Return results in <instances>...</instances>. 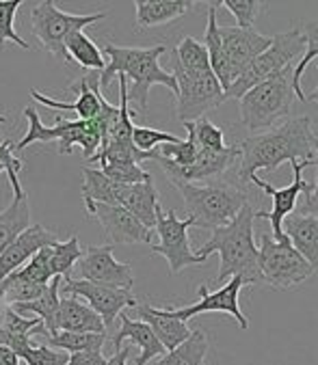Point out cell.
Returning a JSON list of instances; mask_svg holds the SVG:
<instances>
[{"instance_id":"50","label":"cell","mask_w":318,"mask_h":365,"mask_svg":"<svg viewBox=\"0 0 318 365\" xmlns=\"http://www.w3.org/2000/svg\"><path fill=\"white\" fill-rule=\"evenodd\" d=\"M0 173H5V167L3 165H0Z\"/></svg>"},{"instance_id":"46","label":"cell","mask_w":318,"mask_h":365,"mask_svg":"<svg viewBox=\"0 0 318 365\" xmlns=\"http://www.w3.org/2000/svg\"><path fill=\"white\" fill-rule=\"evenodd\" d=\"M130 350H132L130 346H124V348L115 350V354L111 359H106V365H126V361L130 356Z\"/></svg>"},{"instance_id":"21","label":"cell","mask_w":318,"mask_h":365,"mask_svg":"<svg viewBox=\"0 0 318 365\" xmlns=\"http://www.w3.org/2000/svg\"><path fill=\"white\" fill-rule=\"evenodd\" d=\"M282 232L290 240V245L297 249V253L316 272L318 270V218L292 212L284 218Z\"/></svg>"},{"instance_id":"31","label":"cell","mask_w":318,"mask_h":365,"mask_svg":"<svg viewBox=\"0 0 318 365\" xmlns=\"http://www.w3.org/2000/svg\"><path fill=\"white\" fill-rule=\"evenodd\" d=\"M83 199L94 203L119 205L126 184H117L109 180L100 169H83Z\"/></svg>"},{"instance_id":"42","label":"cell","mask_w":318,"mask_h":365,"mask_svg":"<svg viewBox=\"0 0 318 365\" xmlns=\"http://www.w3.org/2000/svg\"><path fill=\"white\" fill-rule=\"evenodd\" d=\"M195 128V140L199 145V150H210V152H219L225 148V136L223 130L219 125H214L210 119L202 117L197 121H193Z\"/></svg>"},{"instance_id":"11","label":"cell","mask_w":318,"mask_h":365,"mask_svg":"<svg viewBox=\"0 0 318 365\" xmlns=\"http://www.w3.org/2000/svg\"><path fill=\"white\" fill-rule=\"evenodd\" d=\"M258 251L264 283H269L275 289H292L314 274L312 266L297 253L290 240L275 242L271 234H264L262 247Z\"/></svg>"},{"instance_id":"36","label":"cell","mask_w":318,"mask_h":365,"mask_svg":"<svg viewBox=\"0 0 318 365\" xmlns=\"http://www.w3.org/2000/svg\"><path fill=\"white\" fill-rule=\"evenodd\" d=\"M83 257V247L76 236L65 242H56L50 251V272L52 277H69V270Z\"/></svg>"},{"instance_id":"38","label":"cell","mask_w":318,"mask_h":365,"mask_svg":"<svg viewBox=\"0 0 318 365\" xmlns=\"http://www.w3.org/2000/svg\"><path fill=\"white\" fill-rule=\"evenodd\" d=\"M50 251H52V247H46V249L37 251L14 274H18L20 279H26L31 283H37V285H48L50 279H52V272H50Z\"/></svg>"},{"instance_id":"44","label":"cell","mask_w":318,"mask_h":365,"mask_svg":"<svg viewBox=\"0 0 318 365\" xmlns=\"http://www.w3.org/2000/svg\"><path fill=\"white\" fill-rule=\"evenodd\" d=\"M314 150H316V158L309 163V167H316L318 169V136L314 134ZM299 214H307V216H316L318 218V171H316V180L314 184H309L305 190H303V201L299 205V210H294Z\"/></svg>"},{"instance_id":"28","label":"cell","mask_w":318,"mask_h":365,"mask_svg":"<svg viewBox=\"0 0 318 365\" xmlns=\"http://www.w3.org/2000/svg\"><path fill=\"white\" fill-rule=\"evenodd\" d=\"M61 283L63 277H52L50 283L46 285V289L41 292V297L33 303H22V305H14L11 309L20 316L33 314V318H39L44 322L46 333H54L56 331V316H59V303H61Z\"/></svg>"},{"instance_id":"33","label":"cell","mask_w":318,"mask_h":365,"mask_svg":"<svg viewBox=\"0 0 318 365\" xmlns=\"http://www.w3.org/2000/svg\"><path fill=\"white\" fill-rule=\"evenodd\" d=\"M46 335V346L54 350H63L67 354L74 352H102V346L106 344V333H41Z\"/></svg>"},{"instance_id":"15","label":"cell","mask_w":318,"mask_h":365,"mask_svg":"<svg viewBox=\"0 0 318 365\" xmlns=\"http://www.w3.org/2000/svg\"><path fill=\"white\" fill-rule=\"evenodd\" d=\"M243 279L241 277H232L225 285H221L219 289L214 292H208L206 285H199L197 287V294H199V301L195 305H189V307H178V309H167L174 318L187 322L199 314H210V312H223V314H229L241 329H247L249 322L241 309V305H238V292H241L243 287Z\"/></svg>"},{"instance_id":"48","label":"cell","mask_w":318,"mask_h":365,"mask_svg":"<svg viewBox=\"0 0 318 365\" xmlns=\"http://www.w3.org/2000/svg\"><path fill=\"white\" fill-rule=\"evenodd\" d=\"M314 63H316V69H318V58H314ZM305 102H318V85H316V89L312 93L305 96ZM314 134L318 136V132H314Z\"/></svg>"},{"instance_id":"14","label":"cell","mask_w":318,"mask_h":365,"mask_svg":"<svg viewBox=\"0 0 318 365\" xmlns=\"http://www.w3.org/2000/svg\"><path fill=\"white\" fill-rule=\"evenodd\" d=\"M290 167H292V171H294V178H292V182H290L288 186H284V188H275V186H271L267 180H262V178H258V175H254V178L249 180V184L262 188V190L273 199L271 212L256 210V218H267V221L271 223V230H273L271 236H273L275 242H286V240H288V238L284 236V232H282V223H284V218H286L288 214H292V212L297 210V203H299L303 190L309 186V182L303 180V169H305V167H303L301 163H290Z\"/></svg>"},{"instance_id":"26","label":"cell","mask_w":318,"mask_h":365,"mask_svg":"<svg viewBox=\"0 0 318 365\" xmlns=\"http://www.w3.org/2000/svg\"><path fill=\"white\" fill-rule=\"evenodd\" d=\"M119 205L126 207L132 216L151 232L156 227V210L161 205L158 201V190L154 186V180L143 184H130L124 188V195L119 199Z\"/></svg>"},{"instance_id":"12","label":"cell","mask_w":318,"mask_h":365,"mask_svg":"<svg viewBox=\"0 0 318 365\" xmlns=\"http://www.w3.org/2000/svg\"><path fill=\"white\" fill-rule=\"evenodd\" d=\"M63 294L85 299L87 305L100 316L104 329H111L113 322L119 318V314L126 307H136V299L132 297L130 289H119V287H109V285H98L85 279H71L63 277L61 283Z\"/></svg>"},{"instance_id":"17","label":"cell","mask_w":318,"mask_h":365,"mask_svg":"<svg viewBox=\"0 0 318 365\" xmlns=\"http://www.w3.org/2000/svg\"><path fill=\"white\" fill-rule=\"evenodd\" d=\"M219 35L232 83L271 46V37L258 33L256 29L219 26Z\"/></svg>"},{"instance_id":"9","label":"cell","mask_w":318,"mask_h":365,"mask_svg":"<svg viewBox=\"0 0 318 365\" xmlns=\"http://www.w3.org/2000/svg\"><path fill=\"white\" fill-rule=\"evenodd\" d=\"M172 76L176 78V85H178L176 113L182 123L197 121L206 113L219 108L225 102V93L212 71H206V74H193V71H184L172 58Z\"/></svg>"},{"instance_id":"20","label":"cell","mask_w":318,"mask_h":365,"mask_svg":"<svg viewBox=\"0 0 318 365\" xmlns=\"http://www.w3.org/2000/svg\"><path fill=\"white\" fill-rule=\"evenodd\" d=\"M78 100L76 102H59V100H52L44 93H39L37 89H31V98L37 100L39 104L52 108V110H74L78 115L81 121H91L98 117L100 113V102H102V91H100V74H89L85 78H81L78 83Z\"/></svg>"},{"instance_id":"5","label":"cell","mask_w":318,"mask_h":365,"mask_svg":"<svg viewBox=\"0 0 318 365\" xmlns=\"http://www.w3.org/2000/svg\"><path fill=\"white\" fill-rule=\"evenodd\" d=\"M294 67H286L269 81L256 85L241 98V123L258 134L275 128L284 117H288L294 89H292Z\"/></svg>"},{"instance_id":"13","label":"cell","mask_w":318,"mask_h":365,"mask_svg":"<svg viewBox=\"0 0 318 365\" xmlns=\"http://www.w3.org/2000/svg\"><path fill=\"white\" fill-rule=\"evenodd\" d=\"M161 169L167 173L172 184H195L197 180H210L217 175H223L236 160H241V145H225L219 152H210V150H199L197 158L191 167H178L167 158H161L156 154L154 158Z\"/></svg>"},{"instance_id":"10","label":"cell","mask_w":318,"mask_h":365,"mask_svg":"<svg viewBox=\"0 0 318 365\" xmlns=\"http://www.w3.org/2000/svg\"><path fill=\"white\" fill-rule=\"evenodd\" d=\"M193 227V218H178L174 210H163L158 205L156 210V232H158V245H149L151 253L163 255L169 264V272L178 274L187 266H199L204 259H199L189 242V230Z\"/></svg>"},{"instance_id":"35","label":"cell","mask_w":318,"mask_h":365,"mask_svg":"<svg viewBox=\"0 0 318 365\" xmlns=\"http://www.w3.org/2000/svg\"><path fill=\"white\" fill-rule=\"evenodd\" d=\"M172 58L184 69V71H193V74H206L210 69V58L208 52L204 48L202 41H197L195 37H184L178 48L174 50Z\"/></svg>"},{"instance_id":"47","label":"cell","mask_w":318,"mask_h":365,"mask_svg":"<svg viewBox=\"0 0 318 365\" xmlns=\"http://www.w3.org/2000/svg\"><path fill=\"white\" fill-rule=\"evenodd\" d=\"M0 365H20V359L14 350L0 346Z\"/></svg>"},{"instance_id":"32","label":"cell","mask_w":318,"mask_h":365,"mask_svg":"<svg viewBox=\"0 0 318 365\" xmlns=\"http://www.w3.org/2000/svg\"><path fill=\"white\" fill-rule=\"evenodd\" d=\"M65 52H67L69 61H76L78 65H81L83 69H87V71H98V74H100V71L106 67L102 50L83 31H76V33H71L65 39Z\"/></svg>"},{"instance_id":"43","label":"cell","mask_w":318,"mask_h":365,"mask_svg":"<svg viewBox=\"0 0 318 365\" xmlns=\"http://www.w3.org/2000/svg\"><path fill=\"white\" fill-rule=\"evenodd\" d=\"M109 180L117 182V184H143V182H149L154 180L147 171L141 169V165H124V167H104L100 169Z\"/></svg>"},{"instance_id":"37","label":"cell","mask_w":318,"mask_h":365,"mask_svg":"<svg viewBox=\"0 0 318 365\" xmlns=\"http://www.w3.org/2000/svg\"><path fill=\"white\" fill-rule=\"evenodd\" d=\"M22 7V0H0V48L16 43L22 50H31V43L16 33V14Z\"/></svg>"},{"instance_id":"25","label":"cell","mask_w":318,"mask_h":365,"mask_svg":"<svg viewBox=\"0 0 318 365\" xmlns=\"http://www.w3.org/2000/svg\"><path fill=\"white\" fill-rule=\"evenodd\" d=\"M195 5L193 0H136V31L169 24L189 14Z\"/></svg>"},{"instance_id":"23","label":"cell","mask_w":318,"mask_h":365,"mask_svg":"<svg viewBox=\"0 0 318 365\" xmlns=\"http://www.w3.org/2000/svg\"><path fill=\"white\" fill-rule=\"evenodd\" d=\"M119 320H121V327H119V331L115 333V337H113V346H115V350H119L121 348V341L124 339H130L134 346H139L141 348V354H139V359L134 361V365H147L151 359H158V356H163L167 350L163 348V344L156 339V335L151 333V329L145 324V322H141V320H132L128 314H119Z\"/></svg>"},{"instance_id":"3","label":"cell","mask_w":318,"mask_h":365,"mask_svg":"<svg viewBox=\"0 0 318 365\" xmlns=\"http://www.w3.org/2000/svg\"><path fill=\"white\" fill-rule=\"evenodd\" d=\"M100 50L109 56V65L100 71V91L109 89L115 76H124L126 81H132V87L128 89V102H136L141 110L147 108L149 89L154 85L167 87L174 96L178 93V85L172 71L161 67V56L167 50L163 43L151 48H128L104 41Z\"/></svg>"},{"instance_id":"41","label":"cell","mask_w":318,"mask_h":365,"mask_svg":"<svg viewBox=\"0 0 318 365\" xmlns=\"http://www.w3.org/2000/svg\"><path fill=\"white\" fill-rule=\"evenodd\" d=\"M178 140L180 138L176 134H169V132H161V130H154V128H141V125L132 128V145L139 152H154L158 145L178 143Z\"/></svg>"},{"instance_id":"8","label":"cell","mask_w":318,"mask_h":365,"mask_svg":"<svg viewBox=\"0 0 318 365\" xmlns=\"http://www.w3.org/2000/svg\"><path fill=\"white\" fill-rule=\"evenodd\" d=\"M104 18H106V11H98L89 16L65 14L52 3V0H44V3L35 5L31 11V31L48 54L56 56L59 61L71 63L65 52V39L71 33L83 31L85 26L96 24Z\"/></svg>"},{"instance_id":"2","label":"cell","mask_w":318,"mask_h":365,"mask_svg":"<svg viewBox=\"0 0 318 365\" xmlns=\"http://www.w3.org/2000/svg\"><path fill=\"white\" fill-rule=\"evenodd\" d=\"M254 221L256 210L252 203H245L225 227L212 230L210 240H206L195 255L199 259H208V255L219 253L221 268L214 277L217 283H223L232 277H241L245 285L264 283L260 270V251L254 240Z\"/></svg>"},{"instance_id":"40","label":"cell","mask_w":318,"mask_h":365,"mask_svg":"<svg viewBox=\"0 0 318 365\" xmlns=\"http://www.w3.org/2000/svg\"><path fill=\"white\" fill-rule=\"evenodd\" d=\"M26 365H67L69 354L63 350H54L46 344H31L24 352L18 354Z\"/></svg>"},{"instance_id":"30","label":"cell","mask_w":318,"mask_h":365,"mask_svg":"<svg viewBox=\"0 0 318 365\" xmlns=\"http://www.w3.org/2000/svg\"><path fill=\"white\" fill-rule=\"evenodd\" d=\"M208 354V337L202 329L191 331L189 339H184L174 350L158 356L154 365H204V359Z\"/></svg>"},{"instance_id":"24","label":"cell","mask_w":318,"mask_h":365,"mask_svg":"<svg viewBox=\"0 0 318 365\" xmlns=\"http://www.w3.org/2000/svg\"><path fill=\"white\" fill-rule=\"evenodd\" d=\"M56 331H67V333H106L100 316L89 305L81 303V299L67 297V294L59 303Z\"/></svg>"},{"instance_id":"19","label":"cell","mask_w":318,"mask_h":365,"mask_svg":"<svg viewBox=\"0 0 318 365\" xmlns=\"http://www.w3.org/2000/svg\"><path fill=\"white\" fill-rule=\"evenodd\" d=\"M59 242L56 234L46 230L44 225H31L24 230L3 253H0V281L22 268L37 251L46 247H54Z\"/></svg>"},{"instance_id":"18","label":"cell","mask_w":318,"mask_h":365,"mask_svg":"<svg viewBox=\"0 0 318 365\" xmlns=\"http://www.w3.org/2000/svg\"><path fill=\"white\" fill-rule=\"evenodd\" d=\"M87 214L102 225L111 245H151V232L121 205L85 201Z\"/></svg>"},{"instance_id":"6","label":"cell","mask_w":318,"mask_h":365,"mask_svg":"<svg viewBox=\"0 0 318 365\" xmlns=\"http://www.w3.org/2000/svg\"><path fill=\"white\" fill-rule=\"evenodd\" d=\"M24 117L29 119V132L20 143H14L16 156H20L33 143H52V140L59 143V154H71L76 145H81L87 160H91L102 148V134L94 119L91 121L56 119V125H44L35 108H24Z\"/></svg>"},{"instance_id":"4","label":"cell","mask_w":318,"mask_h":365,"mask_svg":"<svg viewBox=\"0 0 318 365\" xmlns=\"http://www.w3.org/2000/svg\"><path fill=\"white\" fill-rule=\"evenodd\" d=\"M189 210V218H193V227L199 230H219L225 227L232 218L241 212L249 197L243 188L234 184H174Z\"/></svg>"},{"instance_id":"45","label":"cell","mask_w":318,"mask_h":365,"mask_svg":"<svg viewBox=\"0 0 318 365\" xmlns=\"http://www.w3.org/2000/svg\"><path fill=\"white\" fill-rule=\"evenodd\" d=\"M67 365H106V359L102 352H74Z\"/></svg>"},{"instance_id":"16","label":"cell","mask_w":318,"mask_h":365,"mask_svg":"<svg viewBox=\"0 0 318 365\" xmlns=\"http://www.w3.org/2000/svg\"><path fill=\"white\" fill-rule=\"evenodd\" d=\"M113 249H115L113 245L83 249V257L78 259L81 277L98 285L132 289V283H134L132 266L126 262H117L113 255Z\"/></svg>"},{"instance_id":"49","label":"cell","mask_w":318,"mask_h":365,"mask_svg":"<svg viewBox=\"0 0 318 365\" xmlns=\"http://www.w3.org/2000/svg\"><path fill=\"white\" fill-rule=\"evenodd\" d=\"M5 121H7V117H5V115H0V123H5Z\"/></svg>"},{"instance_id":"34","label":"cell","mask_w":318,"mask_h":365,"mask_svg":"<svg viewBox=\"0 0 318 365\" xmlns=\"http://www.w3.org/2000/svg\"><path fill=\"white\" fill-rule=\"evenodd\" d=\"M156 152H139L132 143L106 140L100 152L89 163H100L104 167H124V165H141L145 160H154Z\"/></svg>"},{"instance_id":"27","label":"cell","mask_w":318,"mask_h":365,"mask_svg":"<svg viewBox=\"0 0 318 365\" xmlns=\"http://www.w3.org/2000/svg\"><path fill=\"white\" fill-rule=\"evenodd\" d=\"M29 227H31V205H29V195L22 188L14 192L11 203L0 212V253Z\"/></svg>"},{"instance_id":"39","label":"cell","mask_w":318,"mask_h":365,"mask_svg":"<svg viewBox=\"0 0 318 365\" xmlns=\"http://www.w3.org/2000/svg\"><path fill=\"white\" fill-rule=\"evenodd\" d=\"M264 5L267 3H258V0H223V3H217V9L225 7L236 18L238 29H254V20L264 9Z\"/></svg>"},{"instance_id":"7","label":"cell","mask_w":318,"mask_h":365,"mask_svg":"<svg viewBox=\"0 0 318 365\" xmlns=\"http://www.w3.org/2000/svg\"><path fill=\"white\" fill-rule=\"evenodd\" d=\"M303 52H305V35L301 26H292L286 33L273 35L271 46L225 89V100H234V98L241 100L249 89L279 74L282 69L297 67Z\"/></svg>"},{"instance_id":"29","label":"cell","mask_w":318,"mask_h":365,"mask_svg":"<svg viewBox=\"0 0 318 365\" xmlns=\"http://www.w3.org/2000/svg\"><path fill=\"white\" fill-rule=\"evenodd\" d=\"M204 48L208 52V58H210V69L214 78L219 81L223 93L225 89L232 85L229 81V71H227V61H225V54H223V46H221V35H219V22H217V3H210L208 7V29H206V35H204Z\"/></svg>"},{"instance_id":"1","label":"cell","mask_w":318,"mask_h":365,"mask_svg":"<svg viewBox=\"0 0 318 365\" xmlns=\"http://www.w3.org/2000/svg\"><path fill=\"white\" fill-rule=\"evenodd\" d=\"M316 158L314 130L309 117H294L271 130L247 136L241 143L238 184H249L258 169L275 171L284 163H301L305 169Z\"/></svg>"},{"instance_id":"22","label":"cell","mask_w":318,"mask_h":365,"mask_svg":"<svg viewBox=\"0 0 318 365\" xmlns=\"http://www.w3.org/2000/svg\"><path fill=\"white\" fill-rule=\"evenodd\" d=\"M136 316L141 322H145L151 333L156 335V339L163 344V348L169 352L174 350L176 346H180L184 339H189L191 335V329L187 327V322L174 318L167 309H158V307H151L147 303H136Z\"/></svg>"}]
</instances>
